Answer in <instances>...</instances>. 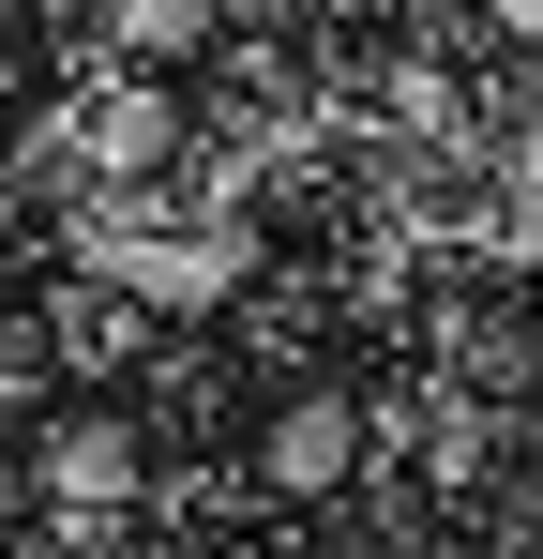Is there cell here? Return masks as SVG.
<instances>
[{"label":"cell","mask_w":543,"mask_h":559,"mask_svg":"<svg viewBox=\"0 0 543 559\" xmlns=\"http://www.w3.org/2000/svg\"><path fill=\"white\" fill-rule=\"evenodd\" d=\"M31 484H46V514H76V530H90V514H121V499H136V424L76 408V424L31 454Z\"/></svg>","instance_id":"277c9868"},{"label":"cell","mask_w":543,"mask_h":559,"mask_svg":"<svg viewBox=\"0 0 543 559\" xmlns=\"http://www.w3.org/2000/svg\"><path fill=\"white\" fill-rule=\"evenodd\" d=\"M181 152V121L152 76H121V92H76V121H61V167H90V182H152Z\"/></svg>","instance_id":"3957f363"},{"label":"cell","mask_w":543,"mask_h":559,"mask_svg":"<svg viewBox=\"0 0 543 559\" xmlns=\"http://www.w3.org/2000/svg\"><path fill=\"white\" fill-rule=\"evenodd\" d=\"M362 454H377L362 393H287L257 424V499H333V484H362Z\"/></svg>","instance_id":"6da1fadb"},{"label":"cell","mask_w":543,"mask_h":559,"mask_svg":"<svg viewBox=\"0 0 543 559\" xmlns=\"http://www.w3.org/2000/svg\"><path fill=\"white\" fill-rule=\"evenodd\" d=\"M333 559H393V545H333Z\"/></svg>","instance_id":"8992f818"},{"label":"cell","mask_w":543,"mask_h":559,"mask_svg":"<svg viewBox=\"0 0 543 559\" xmlns=\"http://www.w3.org/2000/svg\"><path fill=\"white\" fill-rule=\"evenodd\" d=\"M90 258H106V287H136V302H167V318H196V302L242 287V242H227V227H90Z\"/></svg>","instance_id":"7a4b0ae2"},{"label":"cell","mask_w":543,"mask_h":559,"mask_svg":"<svg viewBox=\"0 0 543 559\" xmlns=\"http://www.w3.org/2000/svg\"><path fill=\"white\" fill-rule=\"evenodd\" d=\"M121 46H136V61H181V46H212V0H121Z\"/></svg>","instance_id":"5b68a950"}]
</instances>
